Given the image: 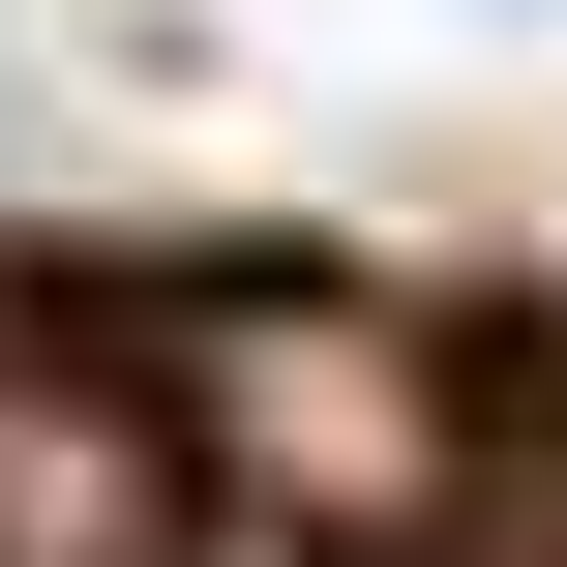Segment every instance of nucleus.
Masks as SVG:
<instances>
[{"instance_id": "f257e3e1", "label": "nucleus", "mask_w": 567, "mask_h": 567, "mask_svg": "<svg viewBox=\"0 0 567 567\" xmlns=\"http://www.w3.org/2000/svg\"><path fill=\"white\" fill-rule=\"evenodd\" d=\"M0 567H179V419L90 359H0Z\"/></svg>"}]
</instances>
